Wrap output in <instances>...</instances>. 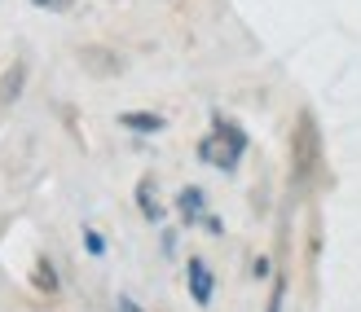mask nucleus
I'll return each mask as SVG.
<instances>
[{
  "label": "nucleus",
  "instance_id": "nucleus-1",
  "mask_svg": "<svg viewBox=\"0 0 361 312\" xmlns=\"http://www.w3.org/2000/svg\"><path fill=\"white\" fill-rule=\"evenodd\" d=\"M243 154H247V132H243L238 123H225V119L216 123L203 141H198V158L212 163V168H225V172H229Z\"/></svg>",
  "mask_w": 361,
  "mask_h": 312
},
{
  "label": "nucleus",
  "instance_id": "nucleus-2",
  "mask_svg": "<svg viewBox=\"0 0 361 312\" xmlns=\"http://www.w3.org/2000/svg\"><path fill=\"white\" fill-rule=\"evenodd\" d=\"M313 168H317V127H313L309 115H304L300 127H295V176H300V180H309Z\"/></svg>",
  "mask_w": 361,
  "mask_h": 312
},
{
  "label": "nucleus",
  "instance_id": "nucleus-3",
  "mask_svg": "<svg viewBox=\"0 0 361 312\" xmlns=\"http://www.w3.org/2000/svg\"><path fill=\"white\" fill-rule=\"evenodd\" d=\"M212 290H216L212 268L203 260H190V295H194V304H212Z\"/></svg>",
  "mask_w": 361,
  "mask_h": 312
},
{
  "label": "nucleus",
  "instance_id": "nucleus-4",
  "mask_svg": "<svg viewBox=\"0 0 361 312\" xmlns=\"http://www.w3.org/2000/svg\"><path fill=\"white\" fill-rule=\"evenodd\" d=\"M23 84H27V66H23V62H13L5 75H0V106H13L18 93H23Z\"/></svg>",
  "mask_w": 361,
  "mask_h": 312
},
{
  "label": "nucleus",
  "instance_id": "nucleus-5",
  "mask_svg": "<svg viewBox=\"0 0 361 312\" xmlns=\"http://www.w3.org/2000/svg\"><path fill=\"white\" fill-rule=\"evenodd\" d=\"M119 123L133 127V132H159V127H164V119L150 115V110H128V115H119Z\"/></svg>",
  "mask_w": 361,
  "mask_h": 312
},
{
  "label": "nucleus",
  "instance_id": "nucleus-6",
  "mask_svg": "<svg viewBox=\"0 0 361 312\" xmlns=\"http://www.w3.org/2000/svg\"><path fill=\"white\" fill-rule=\"evenodd\" d=\"M176 207H180V216H185L190 225H194V220L203 216V189H180V198H176Z\"/></svg>",
  "mask_w": 361,
  "mask_h": 312
},
{
  "label": "nucleus",
  "instance_id": "nucleus-7",
  "mask_svg": "<svg viewBox=\"0 0 361 312\" xmlns=\"http://www.w3.org/2000/svg\"><path fill=\"white\" fill-rule=\"evenodd\" d=\"M154 185H150V180H141V185H137V198H141V216H146V220H159V203H154Z\"/></svg>",
  "mask_w": 361,
  "mask_h": 312
},
{
  "label": "nucleus",
  "instance_id": "nucleus-8",
  "mask_svg": "<svg viewBox=\"0 0 361 312\" xmlns=\"http://www.w3.org/2000/svg\"><path fill=\"white\" fill-rule=\"evenodd\" d=\"M35 286H40V290H49V295L58 290V273H53V264H49V260H40V264H35Z\"/></svg>",
  "mask_w": 361,
  "mask_h": 312
},
{
  "label": "nucleus",
  "instance_id": "nucleus-9",
  "mask_svg": "<svg viewBox=\"0 0 361 312\" xmlns=\"http://www.w3.org/2000/svg\"><path fill=\"white\" fill-rule=\"evenodd\" d=\"M282 299H286V282L274 286V299H269V312H282Z\"/></svg>",
  "mask_w": 361,
  "mask_h": 312
},
{
  "label": "nucleus",
  "instance_id": "nucleus-10",
  "mask_svg": "<svg viewBox=\"0 0 361 312\" xmlns=\"http://www.w3.org/2000/svg\"><path fill=\"white\" fill-rule=\"evenodd\" d=\"M84 247H88V251H93V255H102V251H106V242H102V237H97L93 229H88V233H84Z\"/></svg>",
  "mask_w": 361,
  "mask_h": 312
},
{
  "label": "nucleus",
  "instance_id": "nucleus-11",
  "mask_svg": "<svg viewBox=\"0 0 361 312\" xmlns=\"http://www.w3.org/2000/svg\"><path fill=\"white\" fill-rule=\"evenodd\" d=\"M119 304H123V312H137V304H133V299H119Z\"/></svg>",
  "mask_w": 361,
  "mask_h": 312
},
{
  "label": "nucleus",
  "instance_id": "nucleus-12",
  "mask_svg": "<svg viewBox=\"0 0 361 312\" xmlns=\"http://www.w3.org/2000/svg\"><path fill=\"white\" fill-rule=\"evenodd\" d=\"M35 5H58V0H35Z\"/></svg>",
  "mask_w": 361,
  "mask_h": 312
}]
</instances>
